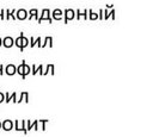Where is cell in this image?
Wrapping results in <instances>:
<instances>
[{
  "instance_id": "6da1fadb",
  "label": "cell",
  "mask_w": 153,
  "mask_h": 137,
  "mask_svg": "<svg viewBox=\"0 0 153 137\" xmlns=\"http://www.w3.org/2000/svg\"><path fill=\"white\" fill-rule=\"evenodd\" d=\"M75 18V11L73 8H66L63 10V20H65V24H67L68 21L73 20Z\"/></svg>"
},
{
  "instance_id": "7a4b0ae2",
  "label": "cell",
  "mask_w": 153,
  "mask_h": 137,
  "mask_svg": "<svg viewBox=\"0 0 153 137\" xmlns=\"http://www.w3.org/2000/svg\"><path fill=\"white\" fill-rule=\"evenodd\" d=\"M43 20H47V21H49L50 24L53 23V19L50 18V10H49V8H44V10L42 11V14H41V17L38 18L37 23L41 24Z\"/></svg>"
},
{
  "instance_id": "3957f363",
  "label": "cell",
  "mask_w": 153,
  "mask_h": 137,
  "mask_svg": "<svg viewBox=\"0 0 153 137\" xmlns=\"http://www.w3.org/2000/svg\"><path fill=\"white\" fill-rule=\"evenodd\" d=\"M14 130L16 131H23L24 133H27L26 122L25 120H16L14 122Z\"/></svg>"
},
{
  "instance_id": "277c9868",
  "label": "cell",
  "mask_w": 153,
  "mask_h": 137,
  "mask_svg": "<svg viewBox=\"0 0 153 137\" xmlns=\"http://www.w3.org/2000/svg\"><path fill=\"white\" fill-rule=\"evenodd\" d=\"M16 17H17L18 20H25V19H27L29 13L25 8H19V10L16 11Z\"/></svg>"
},
{
  "instance_id": "5b68a950",
  "label": "cell",
  "mask_w": 153,
  "mask_h": 137,
  "mask_svg": "<svg viewBox=\"0 0 153 137\" xmlns=\"http://www.w3.org/2000/svg\"><path fill=\"white\" fill-rule=\"evenodd\" d=\"M75 18H76L78 20H80V19H84V20L88 19V10H82V11L76 10V12H75Z\"/></svg>"
},
{
  "instance_id": "8992f818",
  "label": "cell",
  "mask_w": 153,
  "mask_h": 137,
  "mask_svg": "<svg viewBox=\"0 0 153 137\" xmlns=\"http://www.w3.org/2000/svg\"><path fill=\"white\" fill-rule=\"evenodd\" d=\"M1 127L5 130V131H11L13 129V122L11 119H5L2 123H1Z\"/></svg>"
},
{
  "instance_id": "52a82bcc",
  "label": "cell",
  "mask_w": 153,
  "mask_h": 137,
  "mask_svg": "<svg viewBox=\"0 0 153 137\" xmlns=\"http://www.w3.org/2000/svg\"><path fill=\"white\" fill-rule=\"evenodd\" d=\"M63 18V11L61 8H55L53 10V19L55 20H61Z\"/></svg>"
},
{
  "instance_id": "ba28073f",
  "label": "cell",
  "mask_w": 153,
  "mask_h": 137,
  "mask_svg": "<svg viewBox=\"0 0 153 137\" xmlns=\"http://www.w3.org/2000/svg\"><path fill=\"white\" fill-rule=\"evenodd\" d=\"M5 73H6V75H14L17 73V67L14 64H12V63L7 64L5 67Z\"/></svg>"
},
{
  "instance_id": "9c48e42d",
  "label": "cell",
  "mask_w": 153,
  "mask_h": 137,
  "mask_svg": "<svg viewBox=\"0 0 153 137\" xmlns=\"http://www.w3.org/2000/svg\"><path fill=\"white\" fill-rule=\"evenodd\" d=\"M13 44H14V39L12 37H10V36H7V37H5L2 39V45L5 48H11V46H13Z\"/></svg>"
},
{
  "instance_id": "30bf717a",
  "label": "cell",
  "mask_w": 153,
  "mask_h": 137,
  "mask_svg": "<svg viewBox=\"0 0 153 137\" xmlns=\"http://www.w3.org/2000/svg\"><path fill=\"white\" fill-rule=\"evenodd\" d=\"M38 46V48H42V38L41 37H36V39H33V37L30 38V46L33 48V46Z\"/></svg>"
},
{
  "instance_id": "8fae6325",
  "label": "cell",
  "mask_w": 153,
  "mask_h": 137,
  "mask_svg": "<svg viewBox=\"0 0 153 137\" xmlns=\"http://www.w3.org/2000/svg\"><path fill=\"white\" fill-rule=\"evenodd\" d=\"M38 10L37 8H31L30 11H29V17H27V19L29 20H32V19H35V20H38Z\"/></svg>"
},
{
  "instance_id": "7c38bea8",
  "label": "cell",
  "mask_w": 153,
  "mask_h": 137,
  "mask_svg": "<svg viewBox=\"0 0 153 137\" xmlns=\"http://www.w3.org/2000/svg\"><path fill=\"white\" fill-rule=\"evenodd\" d=\"M50 71V74L51 75H54V66L53 64H47L45 66V68L42 70V73H41V75H48V73Z\"/></svg>"
},
{
  "instance_id": "4fadbf2b",
  "label": "cell",
  "mask_w": 153,
  "mask_h": 137,
  "mask_svg": "<svg viewBox=\"0 0 153 137\" xmlns=\"http://www.w3.org/2000/svg\"><path fill=\"white\" fill-rule=\"evenodd\" d=\"M16 96H17V94L16 93H6V99H5V102H11L12 100L16 102L17 101V99H16Z\"/></svg>"
},
{
  "instance_id": "5bb4252c",
  "label": "cell",
  "mask_w": 153,
  "mask_h": 137,
  "mask_svg": "<svg viewBox=\"0 0 153 137\" xmlns=\"http://www.w3.org/2000/svg\"><path fill=\"white\" fill-rule=\"evenodd\" d=\"M23 37H24V33L20 32V36L14 39V44H16V46H18L19 49H22V46H23Z\"/></svg>"
},
{
  "instance_id": "9a60e30c",
  "label": "cell",
  "mask_w": 153,
  "mask_h": 137,
  "mask_svg": "<svg viewBox=\"0 0 153 137\" xmlns=\"http://www.w3.org/2000/svg\"><path fill=\"white\" fill-rule=\"evenodd\" d=\"M53 46V37H50V36H47L45 38H44V41H43V43H42V48H44V46Z\"/></svg>"
},
{
  "instance_id": "2e32d148",
  "label": "cell",
  "mask_w": 153,
  "mask_h": 137,
  "mask_svg": "<svg viewBox=\"0 0 153 137\" xmlns=\"http://www.w3.org/2000/svg\"><path fill=\"white\" fill-rule=\"evenodd\" d=\"M17 73L22 76V79H25V76H24V61L22 62L20 66H18V68H17Z\"/></svg>"
},
{
  "instance_id": "e0dca14e",
  "label": "cell",
  "mask_w": 153,
  "mask_h": 137,
  "mask_svg": "<svg viewBox=\"0 0 153 137\" xmlns=\"http://www.w3.org/2000/svg\"><path fill=\"white\" fill-rule=\"evenodd\" d=\"M88 19H91V20H97V19H99V15H98L97 13H94L92 10H88Z\"/></svg>"
},
{
  "instance_id": "ac0fdd59",
  "label": "cell",
  "mask_w": 153,
  "mask_h": 137,
  "mask_svg": "<svg viewBox=\"0 0 153 137\" xmlns=\"http://www.w3.org/2000/svg\"><path fill=\"white\" fill-rule=\"evenodd\" d=\"M30 73H31V67H30V66H27V64L25 63V61H24V76L29 75Z\"/></svg>"
},
{
  "instance_id": "d6986e66",
  "label": "cell",
  "mask_w": 153,
  "mask_h": 137,
  "mask_svg": "<svg viewBox=\"0 0 153 137\" xmlns=\"http://www.w3.org/2000/svg\"><path fill=\"white\" fill-rule=\"evenodd\" d=\"M32 127H33V122H31V120H26V129H27V131H30Z\"/></svg>"
},
{
  "instance_id": "ffe728a7",
  "label": "cell",
  "mask_w": 153,
  "mask_h": 137,
  "mask_svg": "<svg viewBox=\"0 0 153 137\" xmlns=\"http://www.w3.org/2000/svg\"><path fill=\"white\" fill-rule=\"evenodd\" d=\"M98 15H99V19H100V20H104V8H100V10H99Z\"/></svg>"
},
{
  "instance_id": "44dd1931",
  "label": "cell",
  "mask_w": 153,
  "mask_h": 137,
  "mask_svg": "<svg viewBox=\"0 0 153 137\" xmlns=\"http://www.w3.org/2000/svg\"><path fill=\"white\" fill-rule=\"evenodd\" d=\"M5 12H6V11H5L4 8H1V10H0V19H1V20H4V19L6 18V15H5Z\"/></svg>"
},
{
  "instance_id": "7402d4cb",
  "label": "cell",
  "mask_w": 153,
  "mask_h": 137,
  "mask_svg": "<svg viewBox=\"0 0 153 137\" xmlns=\"http://www.w3.org/2000/svg\"><path fill=\"white\" fill-rule=\"evenodd\" d=\"M110 18H111L112 20L115 19V10H114V8H112V10H111V12L109 13V19H110Z\"/></svg>"
},
{
  "instance_id": "603a6c76",
  "label": "cell",
  "mask_w": 153,
  "mask_h": 137,
  "mask_svg": "<svg viewBox=\"0 0 153 137\" xmlns=\"http://www.w3.org/2000/svg\"><path fill=\"white\" fill-rule=\"evenodd\" d=\"M5 95H6V94H4V93H1V92H0V104L5 100Z\"/></svg>"
},
{
  "instance_id": "cb8c5ba5",
  "label": "cell",
  "mask_w": 153,
  "mask_h": 137,
  "mask_svg": "<svg viewBox=\"0 0 153 137\" xmlns=\"http://www.w3.org/2000/svg\"><path fill=\"white\" fill-rule=\"evenodd\" d=\"M0 75H4V66L0 64Z\"/></svg>"
},
{
  "instance_id": "d4e9b609",
  "label": "cell",
  "mask_w": 153,
  "mask_h": 137,
  "mask_svg": "<svg viewBox=\"0 0 153 137\" xmlns=\"http://www.w3.org/2000/svg\"><path fill=\"white\" fill-rule=\"evenodd\" d=\"M2 45V39H1V37H0V46Z\"/></svg>"
}]
</instances>
